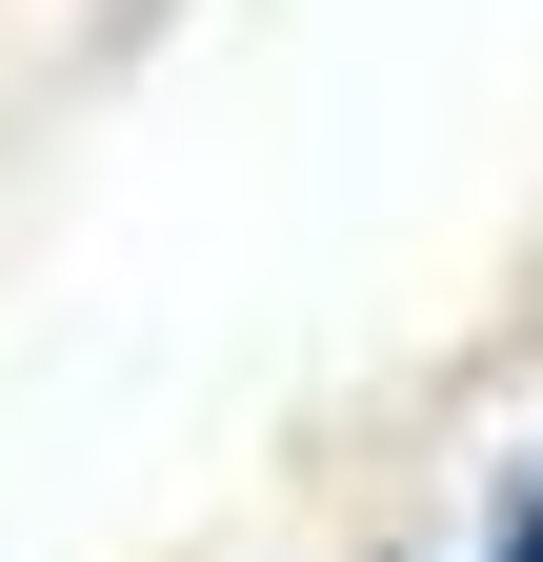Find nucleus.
I'll use <instances>...</instances> for the list:
<instances>
[{"label": "nucleus", "mask_w": 543, "mask_h": 562, "mask_svg": "<svg viewBox=\"0 0 543 562\" xmlns=\"http://www.w3.org/2000/svg\"><path fill=\"white\" fill-rule=\"evenodd\" d=\"M503 562H543V503H523V522H503Z\"/></svg>", "instance_id": "nucleus-1"}]
</instances>
